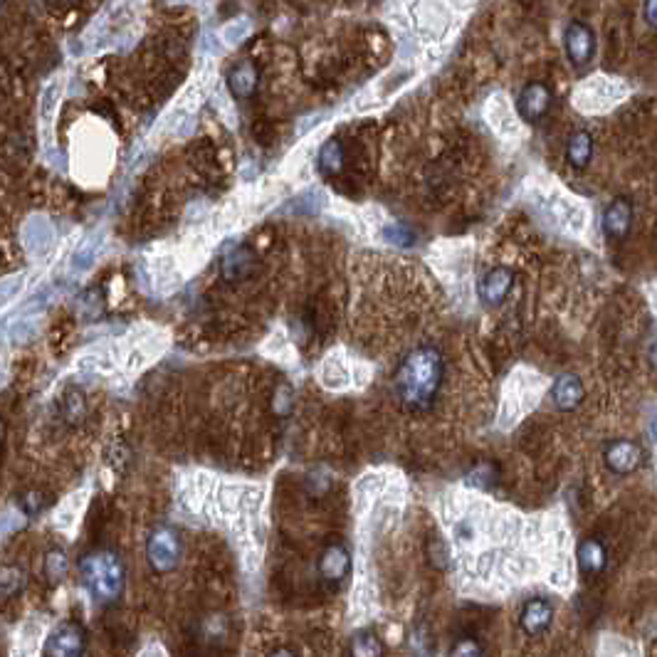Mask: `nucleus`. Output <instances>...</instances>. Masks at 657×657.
<instances>
[{
    "mask_svg": "<svg viewBox=\"0 0 657 657\" xmlns=\"http://www.w3.org/2000/svg\"><path fill=\"white\" fill-rule=\"evenodd\" d=\"M445 383V359L435 346L408 352L393 373V391L405 411L428 413Z\"/></svg>",
    "mask_w": 657,
    "mask_h": 657,
    "instance_id": "1",
    "label": "nucleus"
},
{
    "mask_svg": "<svg viewBox=\"0 0 657 657\" xmlns=\"http://www.w3.org/2000/svg\"><path fill=\"white\" fill-rule=\"evenodd\" d=\"M80 581L97 605L117 604L124 594L127 568L117 551L97 549L80 558Z\"/></svg>",
    "mask_w": 657,
    "mask_h": 657,
    "instance_id": "2",
    "label": "nucleus"
},
{
    "mask_svg": "<svg viewBox=\"0 0 657 657\" xmlns=\"http://www.w3.org/2000/svg\"><path fill=\"white\" fill-rule=\"evenodd\" d=\"M183 556V541L179 531L171 527H156L146 539V561L153 574H171L176 571Z\"/></svg>",
    "mask_w": 657,
    "mask_h": 657,
    "instance_id": "3",
    "label": "nucleus"
},
{
    "mask_svg": "<svg viewBox=\"0 0 657 657\" xmlns=\"http://www.w3.org/2000/svg\"><path fill=\"white\" fill-rule=\"evenodd\" d=\"M316 574L326 588L336 591L352 574V554L346 549V544H342V541L326 544L319 554V561H316Z\"/></svg>",
    "mask_w": 657,
    "mask_h": 657,
    "instance_id": "4",
    "label": "nucleus"
},
{
    "mask_svg": "<svg viewBox=\"0 0 657 657\" xmlns=\"http://www.w3.org/2000/svg\"><path fill=\"white\" fill-rule=\"evenodd\" d=\"M87 633L80 623H60L45 643V657H84Z\"/></svg>",
    "mask_w": 657,
    "mask_h": 657,
    "instance_id": "5",
    "label": "nucleus"
},
{
    "mask_svg": "<svg viewBox=\"0 0 657 657\" xmlns=\"http://www.w3.org/2000/svg\"><path fill=\"white\" fill-rule=\"evenodd\" d=\"M564 47L568 63L574 67H585L595 54V35L591 25H585L584 20H571L564 30Z\"/></svg>",
    "mask_w": 657,
    "mask_h": 657,
    "instance_id": "6",
    "label": "nucleus"
},
{
    "mask_svg": "<svg viewBox=\"0 0 657 657\" xmlns=\"http://www.w3.org/2000/svg\"><path fill=\"white\" fill-rule=\"evenodd\" d=\"M551 101H554V94L546 82H529V84H524V90L517 97V114L524 121L536 124L549 114Z\"/></svg>",
    "mask_w": 657,
    "mask_h": 657,
    "instance_id": "7",
    "label": "nucleus"
},
{
    "mask_svg": "<svg viewBox=\"0 0 657 657\" xmlns=\"http://www.w3.org/2000/svg\"><path fill=\"white\" fill-rule=\"evenodd\" d=\"M604 462L605 468L615 475H631L643 465V450H640L638 442L621 438V440H613L605 445Z\"/></svg>",
    "mask_w": 657,
    "mask_h": 657,
    "instance_id": "8",
    "label": "nucleus"
},
{
    "mask_svg": "<svg viewBox=\"0 0 657 657\" xmlns=\"http://www.w3.org/2000/svg\"><path fill=\"white\" fill-rule=\"evenodd\" d=\"M514 287V272L509 267H495L487 275H482L478 285V295L485 306L505 304L509 292Z\"/></svg>",
    "mask_w": 657,
    "mask_h": 657,
    "instance_id": "9",
    "label": "nucleus"
},
{
    "mask_svg": "<svg viewBox=\"0 0 657 657\" xmlns=\"http://www.w3.org/2000/svg\"><path fill=\"white\" fill-rule=\"evenodd\" d=\"M551 623H554V605H551L549 598L534 595V598H529V601L522 605L519 625H522V631L527 633V635H531V638L544 635V633L551 628Z\"/></svg>",
    "mask_w": 657,
    "mask_h": 657,
    "instance_id": "10",
    "label": "nucleus"
},
{
    "mask_svg": "<svg viewBox=\"0 0 657 657\" xmlns=\"http://www.w3.org/2000/svg\"><path fill=\"white\" fill-rule=\"evenodd\" d=\"M576 561L584 576L598 578L608 568V549L598 536H588L578 544Z\"/></svg>",
    "mask_w": 657,
    "mask_h": 657,
    "instance_id": "11",
    "label": "nucleus"
},
{
    "mask_svg": "<svg viewBox=\"0 0 657 657\" xmlns=\"http://www.w3.org/2000/svg\"><path fill=\"white\" fill-rule=\"evenodd\" d=\"M633 226V203L628 198H615L608 203L604 210V233L608 237L623 240L625 235L631 233Z\"/></svg>",
    "mask_w": 657,
    "mask_h": 657,
    "instance_id": "12",
    "label": "nucleus"
},
{
    "mask_svg": "<svg viewBox=\"0 0 657 657\" xmlns=\"http://www.w3.org/2000/svg\"><path fill=\"white\" fill-rule=\"evenodd\" d=\"M227 87L237 100H250L257 87H260V70L250 60L237 63L227 74Z\"/></svg>",
    "mask_w": 657,
    "mask_h": 657,
    "instance_id": "13",
    "label": "nucleus"
},
{
    "mask_svg": "<svg viewBox=\"0 0 657 657\" xmlns=\"http://www.w3.org/2000/svg\"><path fill=\"white\" fill-rule=\"evenodd\" d=\"M551 396H554V403L561 408V411H574L576 405H581L585 396V388H584V381L578 379L576 373H561L554 383V391H551Z\"/></svg>",
    "mask_w": 657,
    "mask_h": 657,
    "instance_id": "14",
    "label": "nucleus"
},
{
    "mask_svg": "<svg viewBox=\"0 0 657 657\" xmlns=\"http://www.w3.org/2000/svg\"><path fill=\"white\" fill-rule=\"evenodd\" d=\"M220 272L227 282H243L255 272V253L250 247H235L220 260Z\"/></svg>",
    "mask_w": 657,
    "mask_h": 657,
    "instance_id": "15",
    "label": "nucleus"
},
{
    "mask_svg": "<svg viewBox=\"0 0 657 657\" xmlns=\"http://www.w3.org/2000/svg\"><path fill=\"white\" fill-rule=\"evenodd\" d=\"M346 166V151H343V144L339 139H329L322 149H319V156H316V171L322 173L324 179H333L339 176Z\"/></svg>",
    "mask_w": 657,
    "mask_h": 657,
    "instance_id": "16",
    "label": "nucleus"
},
{
    "mask_svg": "<svg viewBox=\"0 0 657 657\" xmlns=\"http://www.w3.org/2000/svg\"><path fill=\"white\" fill-rule=\"evenodd\" d=\"M594 159V136L588 131H574L566 141V161L571 169L584 171Z\"/></svg>",
    "mask_w": 657,
    "mask_h": 657,
    "instance_id": "17",
    "label": "nucleus"
},
{
    "mask_svg": "<svg viewBox=\"0 0 657 657\" xmlns=\"http://www.w3.org/2000/svg\"><path fill=\"white\" fill-rule=\"evenodd\" d=\"M349 652H352V657H383L386 645L373 631H359L352 638Z\"/></svg>",
    "mask_w": 657,
    "mask_h": 657,
    "instance_id": "18",
    "label": "nucleus"
},
{
    "mask_svg": "<svg viewBox=\"0 0 657 657\" xmlns=\"http://www.w3.org/2000/svg\"><path fill=\"white\" fill-rule=\"evenodd\" d=\"M408 650L413 657H432L435 655V635H432L428 623H415L413 631L408 635Z\"/></svg>",
    "mask_w": 657,
    "mask_h": 657,
    "instance_id": "19",
    "label": "nucleus"
},
{
    "mask_svg": "<svg viewBox=\"0 0 657 657\" xmlns=\"http://www.w3.org/2000/svg\"><path fill=\"white\" fill-rule=\"evenodd\" d=\"M0 585H3V598L10 601L25 591L27 585V574L25 568L18 566V564H10V566L3 568V576H0Z\"/></svg>",
    "mask_w": 657,
    "mask_h": 657,
    "instance_id": "20",
    "label": "nucleus"
},
{
    "mask_svg": "<svg viewBox=\"0 0 657 657\" xmlns=\"http://www.w3.org/2000/svg\"><path fill=\"white\" fill-rule=\"evenodd\" d=\"M67 568H70V561H67V554L63 549L47 551L45 564H43V574H45L50 584H60L67 576Z\"/></svg>",
    "mask_w": 657,
    "mask_h": 657,
    "instance_id": "21",
    "label": "nucleus"
},
{
    "mask_svg": "<svg viewBox=\"0 0 657 657\" xmlns=\"http://www.w3.org/2000/svg\"><path fill=\"white\" fill-rule=\"evenodd\" d=\"M448 657H485V648H482V643L475 635H459L452 643Z\"/></svg>",
    "mask_w": 657,
    "mask_h": 657,
    "instance_id": "22",
    "label": "nucleus"
},
{
    "mask_svg": "<svg viewBox=\"0 0 657 657\" xmlns=\"http://www.w3.org/2000/svg\"><path fill=\"white\" fill-rule=\"evenodd\" d=\"M63 411L64 418H70V423H80L82 415H84V398L80 396V391H67Z\"/></svg>",
    "mask_w": 657,
    "mask_h": 657,
    "instance_id": "23",
    "label": "nucleus"
},
{
    "mask_svg": "<svg viewBox=\"0 0 657 657\" xmlns=\"http://www.w3.org/2000/svg\"><path fill=\"white\" fill-rule=\"evenodd\" d=\"M643 15H645V20H648V25L652 27V30H657V0L643 5Z\"/></svg>",
    "mask_w": 657,
    "mask_h": 657,
    "instance_id": "24",
    "label": "nucleus"
},
{
    "mask_svg": "<svg viewBox=\"0 0 657 657\" xmlns=\"http://www.w3.org/2000/svg\"><path fill=\"white\" fill-rule=\"evenodd\" d=\"M650 366H652V371L657 373V342L650 346Z\"/></svg>",
    "mask_w": 657,
    "mask_h": 657,
    "instance_id": "25",
    "label": "nucleus"
},
{
    "mask_svg": "<svg viewBox=\"0 0 657 657\" xmlns=\"http://www.w3.org/2000/svg\"><path fill=\"white\" fill-rule=\"evenodd\" d=\"M267 657H295V652L287 648H279V650H275V652H270Z\"/></svg>",
    "mask_w": 657,
    "mask_h": 657,
    "instance_id": "26",
    "label": "nucleus"
}]
</instances>
